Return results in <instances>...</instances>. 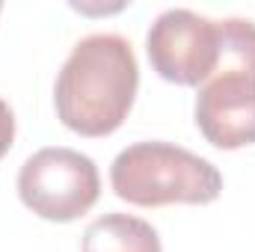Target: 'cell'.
Segmentation results:
<instances>
[{
	"label": "cell",
	"mask_w": 255,
	"mask_h": 252,
	"mask_svg": "<svg viewBox=\"0 0 255 252\" xmlns=\"http://www.w3.org/2000/svg\"><path fill=\"white\" fill-rule=\"evenodd\" d=\"M113 193L136 208L211 205L223 193L220 169L181 145L145 139L122 148L110 163Z\"/></svg>",
	"instance_id": "3957f363"
},
{
	"label": "cell",
	"mask_w": 255,
	"mask_h": 252,
	"mask_svg": "<svg viewBox=\"0 0 255 252\" xmlns=\"http://www.w3.org/2000/svg\"><path fill=\"white\" fill-rule=\"evenodd\" d=\"M223 51L217 71L199 86L196 127L223 151H238L255 142V21H220Z\"/></svg>",
	"instance_id": "7a4b0ae2"
},
{
	"label": "cell",
	"mask_w": 255,
	"mask_h": 252,
	"mask_svg": "<svg viewBox=\"0 0 255 252\" xmlns=\"http://www.w3.org/2000/svg\"><path fill=\"white\" fill-rule=\"evenodd\" d=\"M12 142H15V113H12L9 101L0 98V160L9 154Z\"/></svg>",
	"instance_id": "52a82bcc"
},
{
	"label": "cell",
	"mask_w": 255,
	"mask_h": 252,
	"mask_svg": "<svg viewBox=\"0 0 255 252\" xmlns=\"http://www.w3.org/2000/svg\"><path fill=\"white\" fill-rule=\"evenodd\" d=\"M220 51V21H211L193 9L160 12L145 36V54L151 68L175 86H202L217 71Z\"/></svg>",
	"instance_id": "5b68a950"
},
{
	"label": "cell",
	"mask_w": 255,
	"mask_h": 252,
	"mask_svg": "<svg viewBox=\"0 0 255 252\" xmlns=\"http://www.w3.org/2000/svg\"><path fill=\"white\" fill-rule=\"evenodd\" d=\"M0 12H3V3H0Z\"/></svg>",
	"instance_id": "ba28073f"
},
{
	"label": "cell",
	"mask_w": 255,
	"mask_h": 252,
	"mask_svg": "<svg viewBox=\"0 0 255 252\" xmlns=\"http://www.w3.org/2000/svg\"><path fill=\"white\" fill-rule=\"evenodd\" d=\"M139 89V63L125 36L92 33L80 39L54 83L57 119L71 133L98 139L116 133Z\"/></svg>",
	"instance_id": "6da1fadb"
},
{
	"label": "cell",
	"mask_w": 255,
	"mask_h": 252,
	"mask_svg": "<svg viewBox=\"0 0 255 252\" xmlns=\"http://www.w3.org/2000/svg\"><path fill=\"white\" fill-rule=\"evenodd\" d=\"M24 208L48 223H74L92 211L101 196V175L89 154L51 145L30 154L18 172Z\"/></svg>",
	"instance_id": "277c9868"
},
{
	"label": "cell",
	"mask_w": 255,
	"mask_h": 252,
	"mask_svg": "<svg viewBox=\"0 0 255 252\" xmlns=\"http://www.w3.org/2000/svg\"><path fill=\"white\" fill-rule=\"evenodd\" d=\"M80 252H163V247L148 220L113 211L86 226Z\"/></svg>",
	"instance_id": "8992f818"
}]
</instances>
